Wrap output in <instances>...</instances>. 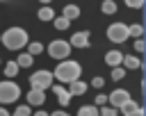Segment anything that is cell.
Here are the masks:
<instances>
[{
    "instance_id": "6da1fadb",
    "label": "cell",
    "mask_w": 146,
    "mask_h": 116,
    "mask_svg": "<svg viewBox=\"0 0 146 116\" xmlns=\"http://www.w3.org/2000/svg\"><path fill=\"white\" fill-rule=\"evenodd\" d=\"M82 75V66L75 61V59H62L57 66H55V75L52 80H59L62 84H68L73 80H80Z\"/></svg>"
},
{
    "instance_id": "7a4b0ae2",
    "label": "cell",
    "mask_w": 146,
    "mask_h": 116,
    "mask_svg": "<svg viewBox=\"0 0 146 116\" xmlns=\"http://www.w3.org/2000/svg\"><path fill=\"white\" fill-rule=\"evenodd\" d=\"M0 41L5 43L7 50H21V48H25V45L30 43L27 32H25L23 27H9V30H5V32L0 34Z\"/></svg>"
},
{
    "instance_id": "3957f363",
    "label": "cell",
    "mask_w": 146,
    "mask_h": 116,
    "mask_svg": "<svg viewBox=\"0 0 146 116\" xmlns=\"http://www.w3.org/2000/svg\"><path fill=\"white\" fill-rule=\"evenodd\" d=\"M18 98H21V86L14 80H2L0 82V102L9 105V102H16Z\"/></svg>"
},
{
    "instance_id": "277c9868",
    "label": "cell",
    "mask_w": 146,
    "mask_h": 116,
    "mask_svg": "<svg viewBox=\"0 0 146 116\" xmlns=\"http://www.w3.org/2000/svg\"><path fill=\"white\" fill-rule=\"evenodd\" d=\"M48 55L52 57V59H68V55H71V45H68V41H64V39H55L52 43H48Z\"/></svg>"
},
{
    "instance_id": "5b68a950",
    "label": "cell",
    "mask_w": 146,
    "mask_h": 116,
    "mask_svg": "<svg viewBox=\"0 0 146 116\" xmlns=\"http://www.w3.org/2000/svg\"><path fill=\"white\" fill-rule=\"evenodd\" d=\"M30 84H32V89H41V91H46V89L52 86V73L46 71V68H41V71H36V73L30 75Z\"/></svg>"
},
{
    "instance_id": "8992f818",
    "label": "cell",
    "mask_w": 146,
    "mask_h": 116,
    "mask_svg": "<svg viewBox=\"0 0 146 116\" xmlns=\"http://www.w3.org/2000/svg\"><path fill=\"white\" fill-rule=\"evenodd\" d=\"M107 39L112 43H123L128 41V25L125 23H112L107 27Z\"/></svg>"
},
{
    "instance_id": "52a82bcc",
    "label": "cell",
    "mask_w": 146,
    "mask_h": 116,
    "mask_svg": "<svg viewBox=\"0 0 146 116\" xmlns=\"http://www.w3.org/2000/svg\"><path fill=\"white\" fill-rule=\"evenodd\" d=\"M128 100H130V93H128L125 89H114V91L107 96V102H110L112 107H116V109H119L123 102H128Z\"/></svg>"
},
{
    "instance_id": "ba28073f",
    "label": "cell",
    "mask_w": 146,
    "mask_h": 116,
    "mask_svg": "<svg viewBox=\"0 0 146 116\" xmlns=\"http://www.w3.org/2000/svg\"><path fill=\"white\" fill-rule=\"evenodd\" d=\"M46 102V91H41V89H30V93H27V105L30 107H41Z\"/></svg>"
},
{
    "instance_id": "9c48e42d",
    "label": "cell",
    "mask_w": 146,
    "mask_h": 116,
    "mask_svg": "<svg viewBox=\"0 0 146 116\" xmlns=\"http://www.w3.org/2000/svg\"><path fill=\"white\" fill-rule=\"evenodd\" d=\"M50 89H52V93H55V98H57V102H59L62 107H66V105L71 102V93H68L62 84H52Z\"/></svg>"
},
{
    "instance_id": "30bf717a",
    "label": "cell",
    "mask_w": 146,
    "mask_h": 116,
    "mask_svg": "<svg viewBox=\"0 0 146 116\" xmlns=\"http://www.w3.org/2000/svg\"><path fill=\"white\" fill-rule=\"evenodd\" d=\"M68 45H73V48H87L89 45V32H75L71 36Z\"/></svg>"
},
{
    "instance_id": "8fae6325",
    "label": "cell",
    "mask_w": 146,
    "mask_h": 116,
    "mask_svg": "<svg viewBox=\"0 0 146 116\" xmlns=\"http://www.w3.org/2000/svg\"><path fill=\"white\" fill-rule=\"evenodd\" d=\"M121 61H123V52H119V50H110V52L105 55V64L112 66V68L121 66Z\"/></svg>"
},
{
    "instance_id": "7c38bea8",
    "label": "cell",
    "mask_w": 146,
    "mask_h": 116,
    "mask_svg": "<svg viewBox=\"0 0 146 116\" xmlns=\"http://www.w3.org/2000/svg\"><path fill=\"white\" fill-rule=\"evenodd\" d=\"M66 91L71 93V98L73 96H82V93H87V84L82 80H73V82H68V89Z\"/></svg>"
},
{
    "instance_id": "4fadbf2b",
    "label": "cell",
    "mask_w": 146,
    "mask_h": 116,
    "mask_svg": "<svg viewBox=\"0 0 146 116\" xmlns=\"http://www.w3.org/2000/svg\"><path fill=\"white\" fill-rule=\"evenodd\" d=\"M62 16L71 23V20H75V18L80 16V7H78V5H66V7H64V11H62Z\"/></svg>"
},
{
    "instance_id": "5bb4252c",
    "label": "cell",
    "mask_w": 146,
    "mask_h": 116,
    "mask_svg": "<svg viewBox=\"0 0 146 116\" xmlns=\"http://www.w3.org/2000/svg\"><path fill=\"white\" fill-rule=\"evenodd\" d=\"M123 68H141V59L135 55H123Z\"/></svg>"
},
{
    "instance_id": "9a60e30c",
    "label": "cell",
    "mask_w": 146,
    "mask_h": 116,
    "mask_svg": "<svg viewBox=\"0 0 146 116\" xmlns=\"http://www.w3.org/2000/svg\"><path fill=\"white\" fill-rule=\"evenodd\" d=\"M16 64H18V68H30L32 66V61H34V57L32 55H27V52H23V55H18V59H14Z\"/></svg>"
},
{
    "instance_id": "2e32d148",
    "label": "cell",
    "mask_w": 146,
    "mask_h": 116,
    "mask_svg": "<svg viewBox=\"0 0 146 116\" xmlns=\"http://www.w3.org/2000/svg\"><path fill=\"white\" fill-rule=\"evenodd\" d=\"M137 109H139V105H137V102H135L132 98H130L128 102H123V105L119 107V111H121V116H125V114H132V111H137Z\"/></svg>"
},
{
    "instance_id": "e0dca14e",
    "label": "cell",
    "mask_w": 146,
    "mask_h": 116,
    "mask_svg": "<svg viewBox=\"0 0 146 116\" xmlns=\"http://www.w3.org/2000/svg\"><path fill=\"white\" fill-rule=\"evenodd\" d=\"M78 116H98V107L96 105H84L78 109Z\"/></svg>"
},
{
    "instance_id": "ac0fdd59",
    "label": "cell",
    "mask_w": 146,
    "mask_h": 116,
    "mask_svg": "<svg viewBox=\"0 0 146 116\" xmlns=\"http://www.w3.org/2000/svg\"><path fill=\"white\" fill-rule=\"evenodd\" d=\"M36 16H39V20H52L55 18V11H52V7H41Z\"/></svg>"
},
{
    "instance_id": "d6986e66",
    "label": "cell",
    "mask_w": 146,
    "mask_h": 116,
    "mask_svg": "<svg viewBox=\"0 0 146 116\" xmlns=\"http://www.w3.org/2000/svg\"><path fill=\"white\" fill-rule=\"evenodd\" d=\"M141 34H144V27H141L139 23H132V25H128V36L141 39Z\"/></svg>"
},
{
    "instance_id": "ffe728a7",
    "label": "cell",
    "mask_w": 146,
    "mask_h": 116,
    "mask_svg": "<svg viewBox=\"0 0 146 116\" xmlns=\"http://www.w3.org/2000/svg\"><path fill=\"white\" fill-rule=\"evenodd\" d=\"M41 52H43V43H39V41H32V43H27V55L36 57V55H41Z\"/></svg>"
},
{
    "instance_id": "44dd1931",
    "label": "cell",
    "mask_w": 146,
    "mask_h": 116,
    "mask_svg": "<svg viewBox=\"0 0 146 116\" xmlns=\"http://www.w3.org/2000/svg\"><path fill=\"white\" fill-rule=\"evenodd\" d=\"M5 75H7L9 80L16 77V75H18V64H16V61H7V64H5Z\"/></svg>"
},
{
    "instance_id": "7402d4cb",
    "label": "cell",
    "mask_w": 146,
    "mask_h": 116,
    "mask_svg": "<svg viewBox=\"0 0 146 116\" xmlns=\"http://www.w3.org/2000/svg\"><path fill=\"white\" fill-rule=\"evenodd\" d=\"M100 9H103V14H114V11H116V2H114V0H103Z\"/></svg>"
},
{
    "instance_id": "603a6c76",
    "label": "cell",
    "mask_w": 146,
    "mask_h": 116,
    "mask_svg": "<svg viewBox=\"0 0 146 116\" xmlns=\"http://www.w3.org/2000/svg\"><path fill=\"white\" fill-rule=\"evenodd\" d=\"M98 116H119V109H116V107H107V105H103V107L98 109Z\"/></svg>"
},
{
    "instance_id": "cb8c5ba5",
    "label": "cell",
    "mask_w": 146,
    "mask_h": 116,
    "mask_svg": "<svg viewBox=\"0 0 146 116\" xmlns=\"http://www.w3.org/2000/svg\"><path fill=\"white\" fill-rule=\"evenodd\" d=\"M30 114H32V107L30 105H18L16 111H14V116H30Z\"/></svg>"
},
{
    "instance_id": "d4e9b609",
    "label": "cell",
    "mask_w": 146,
    "mask_h": 116,
    "mask_svg": "<svg viewBox=\"0 0 146 116\" xmlns=\"http://www.w3.org/2000/svg\"><path fill=\"white\" fill-rule=\"evenodd\" d=\"M68 25H71V23H68V20H66L64 16H59V18H55V27H57V30H66Z\"/></svg>"
},
{
    "instance_id": "484cf974",
    "label": "cell",
    "mask_w": 146,
    "mask_h": 116,
    "mask_svg": "<svg viewBox=\"0 0 146 116\" xmlns=\"http://www.w3.org/2000/svg\"><path fill=\"white\" fill-rule=\"evenodd\" d=\"M123 75H125V68H121V66L112 68V80H123Z\"/></svg>"
},
{
    "instance_id": "4316f807",
    "label": "cell",
    "mask_w": 146,
    "mask_h": 116,
    "mask_svg": "<svg viewBox=\"0 0 146 116\" xmlns=\"http://www.w3.org/2000/svg\"><path fill=\"white\" fill-rule=\"evenodd\" d=\"M125 5H128L130 9H141V7H144V0H125Z\"/></svg>"
},
{
    "instance_id": "83f0119b",
    "label": "cell",
    "mask_w": 146,
    "mask_h": 116,
    "mask_svg": "<svg viewBox=\"0 0 146 116\" xmlns=\"http://www.w3.org/2000/svg\"><path fill=\"white\" fill-rule=\"evenodd\" d=\"M103 105H107V96L105 93H98L96 96V107H103Z\"/></svg>"
},
{
    "instance_id": "f1b7e54d",
    "label": "cell",
    "mask_w": 146,
    "mask_h": 116,
    "mask_svg": "<svg viewBox=\"0 0 146 116\" xmlns=\"http://www.w3.org/2000/svg\"><path fill=\"white\" fill-rule=\"evenodd\" d=\"M103 84H105L103 77H94V80H91V86H96V89H103Z\"/></svg>"
},
{
    "instance_id": "f546056e",
    "label": "cell",
    "mask_w": 146,
    "mask_h": 116,
    "mask_svg": "<svg viewBox=\"0 0 146 116\" xmlns=\"http://www.w3.org/2000/svg\"><path fill=\"white\" fill-rule=\"evenodd\" d=\"M144 48H146V45H144V41H141V39H137V41H135V50H137V52H144Z\"/></svg>"
},
{
    "instance_id": "4dcf8cb0",
    "label": "cell",
    "mask_w": 146,
    "mask_h": 116,
    "mask_svg": "<svg viewBox=\"0 0 146 116\" xmlns=\"http://www.w3.org/2000/svg\"><path fill=\"white\" fill-rule=\"evenodd\" d=\"M48 116H68L64 109H57V111H52V114H48Z\"/></svg>"
},
{
    "instance_id": "1f68e13d",
    "label": "cell",
    "mask_w": 146,
    "mask_h": 116,
    "mask_svg": "<svg viewBox=\"0 0 146 116\" xmlns=\"http://www.w3.org/2000/svg\"><path fill=\"white\" fill-rule=\"evenodd\" d=\"M125 116H144V111H141V107H139L137 111H132V114H125Z\"/></svg>"
},
{
    "instance_id": "d6a6232c",
    "label": "cell",
    "mask_w": 146,
    "mask_h": 116,
    "mask_svg": "<svg viewBox=\"0 0 146 116\" xmlns=\"http://www.w3.org/2000/svg\"><path fill=\"white\" fill-rule=\"evenodd\" d=\"M30 116H48V114H46V111H43V109H39V111H36V114H30Z\"/></svg>"
},
{
    "instance_id": "836d02e7",
    "label": "cell",
    "mask_w": 146,
    "mask_h": 116,
    "mask_svg": "<svg viewBox=\"0 0 146 116\" xmlns=\"http://www.w3.org/2000/svg\"><path fill=\"white\" fill-rule=\"evenodd\" d=\"M0 116H9V111H7L5 107H0Z\"/></svg>"
},
{
    "instance_id": "e575fe53",
    "label": "cell",
    "mask_w": 146,
    "mask_h": 116,
    "mask_svg": "<svg viewBox=\"0 0 146 116\" xmlns=\"http://www.w3.org/2000/svg\"><path fill=\"white\" fill-rule=\"evenodd\" d=\"M39 2H41V5H48V2H50V0H39Z\"/></svg>"
},
{
    "instance_id": "d590c367",
    "label": "cell",
    "mask_w": 146,
    "mask_h": 116,
    "mask_svg": "<svg viewBox=\"0 0 146 116\" xmlns=\"http://www.w3.org/2000/svg\"><path fill=\"white\" fill-rule=\"evenodd\" d=\"M0 61H2V59H0Z\"/></svg>"
}]
</instances>
